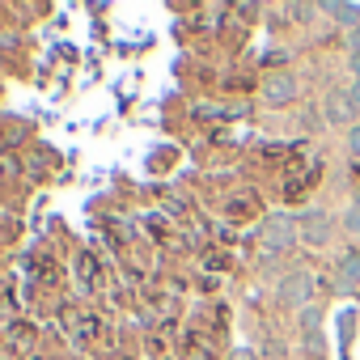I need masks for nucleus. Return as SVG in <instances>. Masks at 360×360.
<instances>
[{
	"label": "nucleus",
	"instance_id": "obj_1",
	"mask_svg": "<svg viewBox=\"0 0 360 360\" xmlns=\"http://www.w3.org/2000/svg\"><path fill=\"white\" fill-rule=\"evenodd\" d=\"M297 229H301V242H305V246L322 250V246H330V242L339 238V217H330L322 204H309V208L297 217Z\"/></svg>",
	"mask_w": 360,
	"mask_h": 360
},
{
	"label": "nucleus",
	"instance_id": "obj_2",
	"mask_svg": "<svg viewBox=\"0 0 360 360\" xmlns=\"http://www.w3.org/2000/svg\"><path fill=\"white\" fill-rule=\"evenodd\" d=\"M259 242H263L267 255H288V250L301 242L297 217H288V212H271V217L259 225Z\"/></svg>",
	"mask_w": 360,
	"mask_h": 360
},
{
	"label": "nucleus",
	"instance_id": "obj_3",
	"mask_svg": "<svg viewBox=\"0 0 360 360\" xmlns=\"http://www.w3.org/2000/svg\"><path fill=\"white\" fill-rule=\"evenodd\" d=\"M314 288H318V280H314V271H288V276H280V284H276V301L280 305H292V309H305V305H314Z\"/></svg>",
	"mask_w": 360,
	"mask_h": 360
},
{
	"label": "nucleus",
	"instance_id": "obj_4",
	"mask_svg": "<svg viewBox=\"0 0 360 360\" xmlns=\"http://www.w3.org/2000/svg\"><path fill=\"white\" fill-rule=\"evenodd\" d=\"M335 297H360V246H343L335 255Z\"/></svg>",
	"mask_w": 360,
	"mask_h": 360
},
{
	"label": "nucleus",
	"instance_id": "obj_5",
	"mask_svg": "<svg viewBox=\"0 0 360 360\" xmlns=\"http://www.w3.org/2000/svg\"><path fill=\"white\" fill-rule=\"evenodd\" d=\"M322 123L330 127V131H347L352 123H356V115H352V106H347V94L343 89H326V98H322Z\"/></svg>",
	"mask_w": 360,
	"mask_h": 360
},
{
	"label": "nucleus",
	"instance_id": "obj_6",
	"mask_svg": "<svg viewBox=\"0 0 360 360\" xmlns=\"http://www.w3.org/2000/svg\"><path fill=\"white\" fill-rule=\"evenodd\" d=\"M297 98H301V85H297L292 72H276V77L263 81V102H267V106L280 110V106H292Z\"/></svg>",
	"mask_w": 360,
	"mask_h": 360
},
{
	"label": "nucleus",
	"instance_id": "obj_7",
	"mask_svg": "<svg viewBox=\"0 0 360 360\" xmlns=\"http://www.w3.org/2000/svg\"><path fill=\"white\" fill-rule=\"evenodd\" d=\"M322 18H330V26L339 34H352L360 30V5H352V0H326V5H318Z\"/></svg>",
	"mask_w": 360,
	"mask_h": 360
},
{
	"label": "nucleus",
	"instance_id": "obj_8",
	"mask_svg": "<svg viewBox=\"0 0 360 360\" xmlns=\"http://www.w3.org/2000/svg\"><path fill=\"white\" fill-rule=\"evenodd\" d=\"M339 233H343L347 246H360V208H356V204H343V212H339Z\"/></svg>",
	"mask_w": 360,
	"mask_h": 360
},
{
	"label": "nucleus",
	"instance_id": "obj_9",
	"mask_svg": "<svg viewBox=\"0 0 360 360\" xmlns=\"http://www.w3.org/2000/svg\"><path fill=\"white\" fill-rule=\"evenodd\" d=\"M322 322H326V309L318 301L305 305V309H297V335H314V330H322Z\"/></svg>",
	"mask_w": 360,
	"mask_h": 360
},
{
	"label": "nucleus",
	"instance_id": "obj_10",
	"mask_svg": "<svg viewBox=\"0 0 360 360\" xmlns=\"http://www.w3.org/2000/svg\"><path fill=\"white\" fill-rule=\"evenodd\" d=\"M343 153H347V157L360 165V123H352V127L343 131Z\"/></svg>",
	"mask_w": 360,
	"mask_h": 360
},
{
	"label": "nucleus",
	"instance_id": "obj_11",
	"mask_svg": "<svg viewBox=\"0 0 360 360\" xmlns=\"http://www.w3.org/2000/svg\"><path fill=\"white\" fill-rule=\"evenodd\" d=\"M343 94H347V106H352V115H356V123H360V81H347Z\"/></svg>",
	"mask_w": 360,
	"mask_h": 360
},
{
	"label": "nucleus",
	"instance_id": "obj_12",
	"mask_svg": "<svg viewBox=\"0 0 360 360\" xmlns=\"http://www.w3.org/2000/svg\"><path fill=\"white\" fill-rule=\"evenodd\" d=\"M339 47H343V56H356V51H360V30H352V34H339Z\"/></svg>",
	"mask_w": 360,
	"mask_h": 360
},
{
	"label": "nucleus",
	"instance_id": "obj_13",
	"mask_svg": "<svg viewBox=\"0 0 360 360\" xmlns=\"http://www.w3.org/2000/svg\"><path fill=\"white\" fill-rule=\"evenodd\" d=\"M343 68H347V81H360V51L356 56H343Z\"/></svg>",
	"mask_w": 360,
	"mask_h": 360
},
{
	"label": "nucleus",
	"instance_id": "obj_14",
	"mask_svg": "<svg viewBox=\"0 0 360 360\" xmlns=\"http://www.w3.org/2000/svg\"><path fill=\"white\" fill-rule=\"evenodd\" d=\"M229 360H259V356H255V352H250V347H238V352H233V356H229Z\"/></svg>",
	"mask_w": 360,
	"mask_h": 360
},
{
	"label": "nucleus",
	"instance_id": "obj_15",
	"mask_svg": "<svg viewBox=\"0 0 360 360\" xmlns=\"http://www.w3.org/2000/svg\"><path fill=\"white\" fill-rule=\"evenodd\" d=\"M347 204H356V208H360V183L352 187V200H347Z\"/></svg>",
	"mask_w": 360,
	"mask_h": 360
}]
</instances>
